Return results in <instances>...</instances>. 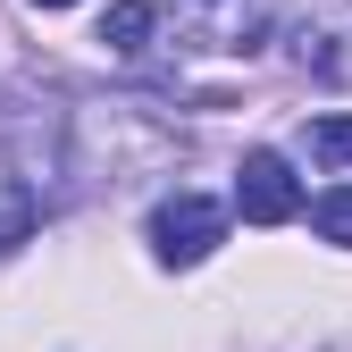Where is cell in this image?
<instances>
[{
	"mask_svg": "<svg viewBox=\"0 0 352 352\" xmlns=\"http://www.w3.org/2000/svg\"><path fill=\"white\" fill-rule=\"evenodd\" d=\"M151 25H160V51L168 59H252L277 25V0H143Z\"/></svg>",
	"mask_w": 352,
	"mask_h": 352,
	"instance_id": "cell-1",
	"label": "cell"
},
{
	"mask_svg": "<svg viewBox=\"0 0 352 352\" xmlns=\"http://www.w3.org/2000/svg\"><path fill=\"white\" fill-rule=\"evenodd\" d=\"M227 201H210V193H168L151 210V260L160 269H201V260L227 243Z\"/></svg>",
	"mask_w": 352,
	"mask_h": 352,
	"instance_id": "cell-2",
	"label": "cell"
},
{
	"mask_svg": "<svg viewBox=\"0 0 352 352\" xmlns=\"http://www.w3.org/2000/svg\"><path fill=\"white\" fill-rule=\"evenodd\" d=\"M227 210H243L252 227H285V218H302V176H294V160L285 151H243Z\"/></svg>",
	"mask_w": 352,
	"mask_h": 352,
	"instance_id": "cell-3",
	"label": "cell"
},
{
	"mask_svg": "<svg viewBox=\"0 0 352 352\" xmlns=\"http://www.w3.org/2000/svg\"><path fill=\"white\" fill-rule=\"evenodd\" d=\"M34 218H42V193L25 185V176H0V252H17L34 235Z\"/></svg>",
	"mask_w": 352,
	"mask_h": 352,
	"instance_id": "cell-4",
	"label": "cell"
},
{
	"mask_svg": "<svg viewBox=\"0 0 352 352\" xmlns=\"http://www.w3.org/2000/svg\"><path fill=\"white\" fill-rule=\"evenodd\" d=\"M302 151L319 168H352V118H311L302 126Z\"/></svg>",
	"mask_w": 352,
	"mask_h": 352,
	"instance_id": "cell-5",
	"label": "cell"
},
{
	"mask_svg": "<svg viewBox=\"0 0 352 352\" xmlns=\"http://www.w3.org/2000/svg\"><path fill=\"white\" fill-rule=\"evenodd\" d=\"M302 210H311V227H319L327 243H344V252H352V185H327L319 201H302Z\"/></svg>",
	"mask_w": 352,
	"mask_h": 352,
	"instance_id": "cell-6",
	"label": "cell"
},
{
	"mask_svg": "<svg viewBox=\"0 0 352 352\" xmlns=\"http://www.w3.org/2000/svg\"><path fill=\"white\" fill-rule=\"evenodd\" d=\"M34 9H76V0H34Z\"/></svg>",
	"mask_w": 352,
	"mask_h": 352,
	"instance_id": "cell-7",
	"label": "cell"
}]
</instances>
